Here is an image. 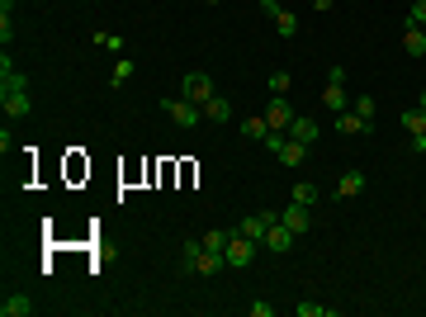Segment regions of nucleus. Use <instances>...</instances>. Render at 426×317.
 Masks as SVG:
<instances>
[{"mask_svg": "<svg viewBox=\"0 0 426 317\" xmlns=\"http://www.w3.org/2000/svg\"><path fill=\"white\" fill-rule=\"evenodd\" d=\"M0 105L10 119H28L33 114V95H28V76L15 71V62H10V48L0 53Z\"/></svg>", "mask_w": 426, "mask_h": 317, "instance_id": "1", "label": "nucleus"}, {"mask_svg": "<svg viewBox=\"0 0 426 317\" xmlns=\"http://www.w3.org/2000/svg\"><path fill=\"white\" fill-rule=\"evenodd\" d=\"M213 95H218V90H213V76H204V71H189V76H180V100H189V105H209Z\"/></svg>", "mask_w": 426, "mask_h": 317, "instance_id": "2", "label": "nucleus"}, {"mask_svg": "<svg viewBox=\"0 0 426 317\" xmlns=\"http://www.w3.org/2000/svg\"><path fill=\"white\" fill-rule=\"evenodd\" d=\"M161 114H171L176 128H199V119H204V109L180 100V95H176V100H161Z\"/></svg>", "mask_w": 426, "mask_h": 317, "instance_id": "3", "label": "nucleus"}, {"mask_svg": "<svg viewBox=\"0 0 426 317\" xmlns=\"http://www.w3.org/2000/svg\"><path fill=\"white\" fill-rule=\"evenodd\" d=\"M256 246H261V241H251L246 232H237V237H228V251H223V256H228V265H232V270H241V265L256 261Z\"/></svg>", "mask_w": 426, "mask_h": 317, "instance_id": "4", "label": "nucleus"}, {"mask_svg": "<svg viewBox=\"0 0 426 317\" xmlns=\"http://www.w3.org/2000/svg\"><path fill=\"white\" fill-rule=\"evenodd\" d=\"M266 123H270V132H289V123H293V105L284 100V95H270V105H266Z\"/></svg>", "mask_w": 426, "mask_h": 317, "instance_id": "5", "label": "nucleus"}, {"mask_svg": "<svg viewBox=\"0 0 426 317\" xmlns=\"http://www.w3.org/2000/svg\"><path fill=\"white\" fill-rule=\"evenodd\" d=\"M280 223H284V228H289L293 237H303V232H308V228H313V209H308V204H293V199H289V209L280 213Z\"/></svg>", "mask_w": 426, "mask_h": 317, "instance_id": "6", "label": "nucleus"}, {"mask_svg": "<svg viewBox=\"0 0 426 317\" xmlns=\"http://www.w3.org/2000/svg\"><path fill=\"white\" fill-rule=\"evenodd\" d=\"M293 232L289 228H284V223H270V232H266V241H261V246H266V251H275V256H284V251H293Z\"/></svg>", "mask_w": 426, "mask_h": 317, "instance_id": "7", "label": "nucleus"}, {"mask_svg": "<svg viewBox=\"0 0 426 317\" xmlns=\"http://www.w3.org/2000/svg\"><path fill=\"white\" fill-rule=\"evenodd\" d=\"M318 119H308V114H293V123H289V137L293 142H303V147H313L318 142Z\"/></svg>", "mask_w": 426, "mask_h": 317, "instance_id": "8", "label": "nucleus"}, {"mask_svg": "<svg viewBox=\"0 0 426 317\" xmlns=\"http://www.w3.org/2000/svg\"><path fill=\"white\" fill-rule=\"evenodd\" d=\"M402 53L412 57V62H422V57H426V28L402 24Z\"/></svg>", "mask_w": 426, "mask_h": 317, "instance_id": "9", "label": "nucleus"}, {"mask_svg": "<svg viewBox=\"0 0 426 317\" xmlns=\"http://www.w3.org/2000/svg\"><path fill=\"white\" fill-rule=\"evenodd\" d=\"M336 132L341 137H365V132H374V123H365L355 109H346V114H336Z\"/></svg>", "mask_w": 426, "mask_h": 317, "instance_id": "10", "label": "nucleus"}, {"mask_svg": "<svg viewBox=\"0 0 426 317\" xmlns=\"http://www.w3.org/2000/svg\"><path fill=\"white\" fill-rule=\"evenodd\" d=\"M0 317H33V298H24V293H5Z\"/></svg>", "mask_w": 426, "mask_h": 317, "instance_id": "11", "label": "nucleus"}, {"mask_svg": "<svg viewBox=\"0 0 426 317\" xmlns=\"http://www.w3.org/2000/svg\"><path fill=\"white\" fill-rule=\"evenodd\" d=\"M322 105L332 109V114H346V109H350V100H346V85H332V80H327V85H322Z\"/></svg>", "mask_w": 426, "mask_h": 317, "instance_id": "12", "label": "nucleus"}, {"mask_svg": "<svg viewBox=\"0 0 426 317\" xmlns=\"http://www.w3.org/2000/svg\"><path fill=\"white\" fill-rule=\"evenodd\" d=\"M365 189V171H346L341 180H336V199H355Z\"/></svg>", "mask_w": 426, "mask_h": 317, "instance_id": "13", "label": "nucleus"}, {"mask_svg": "<svg viewBox=\"0 0 426 317\" xmlns=\"http://www.w3.org/2000/svg\"><path fill=\"white\" fill-rule=\"evenodd\" d=\"M237 232H246L251 241H266V232H270L266 213H251V218H241V223H237Z\"/></svg>", "mask_w": 426, "mask_h": 317, "instance_id": "14", "label": "nucleus"}, {"mask_svg": "<svg viewBox=\"0 0 426 317\" xmlns=\"http://www.w3.org/2000/svg\"><path fill=\"white\" fill-rule=\"evenodd\" d=\"M204 119H209V123H228V119H232V105H228V95H213L209 105H204Z\"/></svg>", "mask_w": 426, "mask_h": 317, "instance_id": "15", "label": "nucleus"}, {"mask_svg": "<svg viewBox=\"0 0 426 317\" xmlns=\"http://www.w3.org/2000/svg\"><path fill=\"white\" fill-rule=\"evenodd\" d=\"M241 132H246L251 142H266V137H270V123H266V114H251V119H241Z\"/></svg>", "mask_w": 426, "mask_h": 317, "instance_id": "16", "label": "nucleus"}, {"mask_svg": "<svg viewBox=\"0 0 426 317\" xmlns=\"http://www.w3.org/2000/svg\"><path fill=\"white\" fill-rule=\"evenodd\" d=\"M402 128H407V137H426V109L422 105L407 109V114H402Z\"/></svg>", "mask_w": 426, "mask_h": 317, "instance_id": "17", "label": "nucleus"}, {"mask_svg": "<svg viewBox=\"0 0 426 317\" xmlns=\"http://www.w3.org/2000/svg\"><path fill=\"white\" fill-rule=\"evenodd\" d=\"M303 157H308V147L293 142V137H284V147H280V166H298Z\"/></svg>", "mask_w": 426, "mask_h": 317, "instance_id": "18", "label": "nucleus"}, {"mask_svg": "<svg viewBox=\"0 0 426 317\" xmlns=\"http://www.w3.org/2000/svg\"><path fill=\"white\" fill-rule=\"evenodd\" d=\"M10 15H15V0H0V43L10 48V38H15V24H10Z\"/></svg>", "mask_w": 426, "mask_h": 317, "instance_id": "19", "label": "nucleus"}, {"mask_svg": "<svg viewBox=\"0 0 426 317\" xmlns=\"http://www.w3.org/2000/svg\"><path fill=\"white\" fill-rule=\"evenodd\" d=\"M128 76H133V62H128V57H119V62H114V71H109V85H114V90H123Z\"/></svg>", "mask_w": 426, "mask_h": 317, "instance_id": "20", "label": "nucleus"}, {"mask_svg": "<svg viewBox=\"0 0 426 317\" xmlns=\"http://www.w3.org/2000/svg\"><path fill=\"white\" fill-rule=\"evenodd\" d=\"M275 28H280V38H293V33H298V15L280 10V15H275Z\"/></svg>", "mask_w": 426, "mask_h": 317, "instance_id": "21", "label": "nucleus"}, {"mask_svg": "<svg viewBox=\"0 0 426 317\" xmlns=\"http://www.w3.org/2000/svg\"><path fill=\"white\" fill-rule=\"evenodd\" d=\"M293 204H308V209H313V204H318V185L298 180V185H293Z\"/></svg>", "mask_w": 426, "mask_h": 317, "instance_id": "22", "label": "nucleus"}, {"mask_svg": "<svg viewBox=\"0 0 426 317\" xmlns=\"http://www.w3.org/2000/svg\"><path fill=\"white\" fill-rule=\"evenodd\" d=\"M293 313L298 317H336V308H327V303H298Z\"/></svg>", "mask_w": 426, "mask_h": 317, "instance_id": "23", "label": "nucleus"}, {"mask_svg": "<svg viewBox=\"0 0 426 317\" xmlns=\"http://www.w3.org/2000/svg\"><path fill=\"white\" fill-rule=\"evenodd\" d=\"M204 246L223 256V251H228V232H218V228H209V232H204Z\"/></svg>", "mask_w": 426, "mask_h": 317, "instance_id": "24", "label": "nucleus"}, {"mask_svg": "<svg viewBox=\"0 0 426 317\" xmlns=\"http://www.w3.org/2000/svg\"><path fill=\"white\" fill-rule=\"evenodd\" d=\"M199 251H204V237H189L185 246H180V256H185V270H189L194 261H199Z\"/></svg>", "mask_w": 426, "mask_h": 317, "instance_id": "25", "label": "nucleus"}, {"mask_svg": "<svg viewBox=\"0 0 426 317\" xmlns=\"http://www.w3.org/2000/svg\"><path fill=\"white\" fill-rule=\"evenodd\" d=\"M95 43H100L105 53H119V57H123V38H114V33H105V28L95 33Z\"/></svg>", "mask_w": 426, "mask_h": 317, "instance_id": "26", "label": "nucleus"}, {"mask_svg": "<svg viewBox=\"0 0 426 317\" xmlns=\"http://www.w3.org/2000/svg\"><path fill=\"white\" fill-rule=\"evenodd\" d=\"M270 95H289V71H275V76H266Z\"/></svg>", "mask_w": 426, "mask_h": 317, "instance_id": "27", "label": "nucleus"}, {"mask_svg": "<svg viewBox=\"0 0 426 317\" xmlns=\"http://www.w3.org/2000/svg\"><path fill=\"white\" fill-rule=\"evenodd\" d=\"M374 95H360V100H355V114H360V119H365V123H374Z\"/></svg>", "mask_w": 426, "mask_h": 317, "instance_id": "28", "label": "nucleus"}, {"mask_svg": "<svg viewBox=\"0 0 426 317\" xmlns=\"http://www.w3.org/2000/svg\"><path fill=\"white\" fill-rule=\"evenodd\" d=\"M407 24L426 28V0H412V10H407Z\"/></svg>", "mask_w": 426, "mask_h": 317, "instance_id": "29", "label": "nucleus"}, {"mask_svg": "<svg viewBox=\"0 0 426 317\" xmlns=\"http://www.w3.org/2000/svg\"><path fill=\"white\" fill-rule=\"evenodd\" d=\"M327 80H332V85H346V67H341V62H336V67H327Z\"/></svg>", "mask_w": 426, "mask_h": 317, "instance_id": "30", "label": "nucleus"}, {"mask_svg": "<svg viewBox=\"0 0 426 317\" xmlns=\"http://www.w3.org/2000/svg\"><path fill=\"white\" fill-rule=\"evenodd\" d=\"M417 105H422V109H426V90H422V100H417Z\"/></svg>", "mask_w": 426, "mask_h": 317, "instance_id": "31", "label": "nucleus"}, {"mask_svg": "<svg viewBox=\"0 0 426 317\" xmlns=\"http://www.w3.org/2000/svg\"><path fill=\"white\" fill-rule=\"evenodd\" d=\"M204 5H218V0H204Z\"/></svg>", "mask_w": 426, "mask_h": 317, "instance_id": "32", "label": "nucleus"}]
</instances>
